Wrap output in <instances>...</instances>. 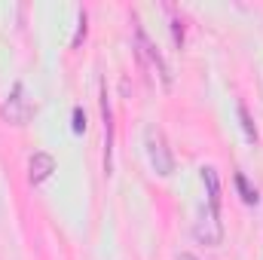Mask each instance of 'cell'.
<instances>
[{
  "mask_svg": "<svg viewBox=\"0 0 263 260\" xmlns=\"http://www.w3.org/2000/svg\"><path fill=\"white\" fill-rule=\"evenodd\" d=\"M144 144H147V156H150V165L156 169V175L168 178L175 172V153H172V147L165 141V132L159 129V126H147Z\"/></svg>",
  "mask_w": 263,
  "mask_h": 260,
  "instance_id": "1",
  "label": "cell"
},
{
  "mask_svg": "<svg viewBox=\"0 0 263 260\" xmlns=\"http://www.w3.org/2000/svg\"><path fill=\"white\" fill-rule=\"evenodd\" d=\"M202 181H205V187H208V208H217V211H220V181H217V172H214L211 165L202 169Z\"/></svg>",
  "mask_w": 263,
  "mask_h": 260,
  "instance_id": "6",
  "label": "cell"
},
{
  "mask_svg": "<svg viewBox=\"0 0 263 260\" xmlns=\"http://www.w3.org/2000/svg\"><path fill=\"white\" fill-rule=\"evenodd\" d=\"M52 172H55V159H52L49 153L37 150V153L31 156V162H28V178H31V184H43Z\"/></svg>",
  "mask_w": 263,
  "mask_h": 260,
  "instance_id": "5",
  "label": "cell"
},
{
  "mask_svg": "<svg viewBox=\"0 0 263 260\" xmlns=\"http://www.w3.org/2000/svg\"><path fill=\"white\" fill-rule=\"evenodd\" d=\"M0 117H3L9 126H25V123L31 120V101H28L22 83H15L12 92L6 95V101H3V107H0Z\"/></svg>",
  "mask_w": 263,
  "mask_h": 260,
  "instance_id": "3",
  "label": "cell"
},
{
  "mask_svg": "<svg viewBox=\"0 0 263 260\" xmlns=\"http://www.w3.org/2000/svg\"><path fill=\"white\" fill-rule=\"evenodd\" d=\"M236 187H239V193H242V199H245L248 205H254V202H257V190L245 181V175H236Z\"/></svg>",
  "mask_w": 263,
  "mask_h": 260,
  "instance_id": "7",
  "label": "cell"
},
{
  "mask_svg": "<svg viewBox=\"0 0 263 260\" xmlns=\"http://www.w3.org/2000/svg\"><path fill=\"white\" fill-rule=\"evenodd\" d=\"M193 236H196L202 245H220V239H223V224H220V211H217V208H208L196 224H193Z\"/></svg>",
  "mask_w": 263,
  "mask_h": 260,
  "instance_id": "4",
  "label": "cell"
},
{
  "mask_svg": "<svg viewBox=\"0 0 263 260\" xmlns=\"http://www.w3.org/2000/svg\"><path fill=\"white\" fill-rule=\"evenodd\" d=\"M178 260H199V257H193V254H178Z\"/></svg>",
  "mask_w": 263,
  "mask_h": 260,
  "instance_id": "10",
  "label": "cell"
},
{
  "mask_svg": "<svg viewBox=\"0 0 263 260\" xmlns=\"http://www.w3.org/2000/svg\"><path fill=\"white\" fill-rule=\"evenodd\" d=\"M135 55H138V62H141V65L150 70V77H156V80H159L165 89L172 86V73H168V65L162 62V55L156 52V46L150 43V37L144 34V28H141V25L135 28Z\"/></svg>",
  "mask_w": 263,
  "mask_h": 260,
  "instance_id": "2",
  "label": "cell"
},
{
  "mask_svg": "<svg viewBox=\"0 0 263 260\" xmlns=\"http://www.w3.org/2000/svg\"><path fill=\"white\" fill-rule=\"evenodd\" d=\"M73 132H86V114L80 107H73Z\"/></svg>",
  "mask_w": 263,
  "mask_h": 260,
  "instance_id": "9",
  "label": "cell"
},
{
  "mask_svg": "<svg viewBox=\"0 0 263 260\" xmlns=\"http://www.w3.org/2000/svg\"><path fill=\"white\" fill-rule=\"evenodd\" d=\"M239 117H242V126H245V135H248V138L254 141V138H257V132H254V126H251V120H248V110H245V107H239Z\"/></svg>",
  "mask_w": 263,
  "mask_h": 260,
  "instance_id": "8",
  "label": "cell"
}]
</instances>
